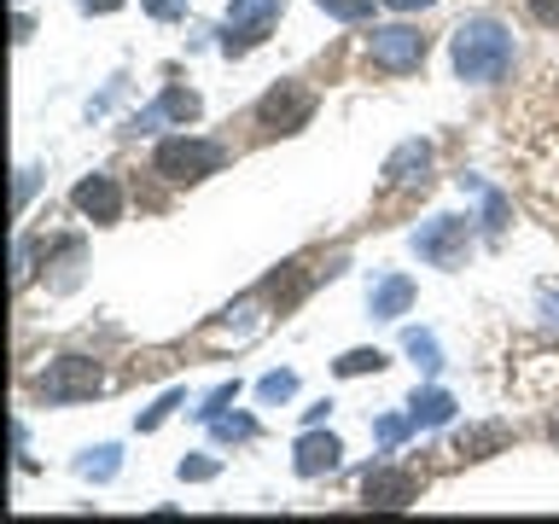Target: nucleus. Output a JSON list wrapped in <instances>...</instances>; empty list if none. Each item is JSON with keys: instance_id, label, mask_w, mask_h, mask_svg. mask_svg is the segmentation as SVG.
<instances>
[{"instance_id": "423d86ee", "label": "nucleus", "mask_w": 559, "mask_h": 524, "mask_svg": "<svg viewBox=\"0 0 559 524\" xmlns=\"http://www.w3.org/2000/svg\"><path fill=\"white\" fill-rule=\"evenodd\" d=\"M105 384V373L94 361H82V356H64V361H52L47 373H41V396L47 402H76V396H94Z\"/></svg>"}, {"instance_id": "0eeeda50", "label": "nucleus", "mask_w": 559, "mask_h": 524, "mask_svg": "<svg viewBox=\"0 0 559 524\" xmlns=\"http://www.w3.org/2000/svg\"><path fill=\"white\" fill-rule=\"evenodd\" d=\"M280 17V0H234V12H227V52H251L262 35L274 29Z\"/></svg>"}, {"instance_id": "7ed1b4c3", "label": "nucleus", "mask_w": 559, "mask_h": 524, "mask_svg": "<svg viewBox=\"0 0 559 524\" xmlns=\"http://www.w3.org/2000/svg\"><path fill=\"white\" fill-rule=\"evenodd\" d=\"M227 164V146L222 140H164V146L152 152V169L164 175V181H204V175H216Z\"/></svg>"}, {"instance_id": "6e6552de", "label": "nucleus", "mask_w": 559, "mask_h": 524, "mask_svg": "<svg viewBox=\"0 0 559 524\" xmlns=\"http://www.w3.org/2000/svg\"><path fill=\"white\" fill-rule=\"evenodd\" d=\"M76 210L111 227V222L122 216V187L111 181V175H94V181H82V187H76Z\"/></svg>"}, {"instance_id": "aec40b11", "label": "nucleus", "mask_w": 559, "mask_h": 524, "mask_svg": "<svg viewBox=\"0 0 559 524\" xmlns=\"http://www.w3.org/2000/svg\"><path fill=\"white\" fill-rule=\"evenodd\" d=\"M396 12H414V7H431V0H391Z\"/></svg>"}, {"instance_id": "39448f33", "label": "nucleus", "mask_w": 559, "mask_h": 524, "mask_svg": "<svg viewBox=\"0 0 559 524\" xmlns=\"http://www.w3.org/2000/svg\"><path fill=\"white\" fill-rule=\"evenodd\" d=\"M309 117H314V94L297 87V82H280L274 94L257 105V129L262 134H292V129H304Z\"/></svg>"}, {"instance_id": "1a4fd4ad", "label": "nucleus", "mask_w": 559, "mask_h": 524, "mask_svg": "<svg viewBox=\"0 0 559 524\" xmlns=\"http://www.w3.org/2000/svg\"><path fill=\"white\" fill-rule=\"evenodd\" d=\"M426 175H431V146H426V140L396 146V157L384 164V181H391V187H426Z\"/></svg>"}, {"instance_id": "ddd939ff", "label": "nucleus", "mask_w": 559, "mask_h": 524, "mask_svg": "<svg viewBox=\"0 0 559 524\" xmlns=\"http://www.w3.org/2000/svg\"><path fill=\"white\" fill-rule=\"evenodd\" d=\"M408 279H391V286H379V297H373V314H396V309H408Z\"/></svg>"}, {"instance_id": "f03ea898", "label": "nucleus", "mask_w": 559, "mask_h": 524, "mask_svg": "<svg viewBox=\"0 0 559 524\" xmlns=\"http://www.w3.org/2000/svg\"><path fill=\"white\" fill-rule=\"evenodd\" d=\"M507 64H513V35L496 17H472V24L454 29V70L466 82H501Z\"/></svg>"}, {"instance_id": "20e7f679", "label": "nucleus", "mask_w": 559, "mask_h": 524, "mask_svg": "<svg viewBox=\"0 0 559 524\" xmlns=\"http://www.w3.org/2000/svg\"><path fill=\"white\" fill-rule=\"evenodd\" d=\"M419 59H426V35L408 24L373 29V41H367V64L384 70V76H408V70H419Z\"/></svg>"}, {"instance_id": "9b49d317", "label": "nucleus", "mask_w": 559, "mask_h": 524, "mask_svg": "<svg viewBox=\"0 0 559 524\" xmlns=\"http://www.w3.org/2000/svg\"><path fill=\"white\" fill-rule=\"evenodd\" d=\"M326 466H338V437H304V443H297V472L314 478V472H326Z\"/></svg>"}, {"instance_id": "2eb2a0df", "label": "nucleus", "mask_w": 559, "mask_h": 524, "mask_svg": "<svg viewBox=\"0 0 559 524\" xmlns=\"http://www.w3.org/2000/svg\"><path fill=\"white\" fill-rule=\"evenodd\" d=\"M524 12H531L542 29H559V0H524Z\"/></svg>"}, {"instance_id": "dca6fc26", "label": "nucleus", "mask_w": 559, "mask_h": 524, "mask_svg": "<svg viewBox=\"0 0 559 524\" xmlns=\"http://www.w3.org/2000/svg\"><path fill=\"white\" fill-rule=\"evenodd\" d=\"M321 7L332 17H367V12H373V0H321Z\"/></svg>"}, {"instance_id": "9d476101", "label": "nucleus", "mask_w": 559, "mask_h": 524, "mask_svg": "<svg viewBox=\"0 0 559 524\" xmlns=\"http://www.w3.org/2000/svg\"><path fill=\"white\" fill-rule=\"evenodd\" d=\"M414 489H419L414 472H391V466L367 472V501H373V507H408Z\"/></svg>"}, {"instance_id": "6ab92c4d", "label": "nucleus", "mask_w": 559, "mask_h": 524, "mask_svg": "<svg viewBox=\"0 0 559 524\" xmlns=\"http://www.w3.org/2000/svg\"><path fill=\"white\" fill-rule=\"evenodd\" d=\"M122 0H82V12H117Z\"/></svg>"}, {"instance_id": "f3484780", "label": "nucleus", "mask_w": 559, "mask_h": 524, "mask_svg": "<svg viewBox=\"0 0 559 524\" xmlns=\"http://www.w3.org/2000/svg\"><path fill=\"white\" fill-rule=\"evenodd\" d=\"M449 414V396H426V402H414V419H443Z\"/></svg>"}, {"instance_id": "a211bd4d", "label": "nucleus", "mask_w": 559, "mask_h": 524, "mask_svg": "<svg viewBox=\"0 0 559 524\" xmlns=\"http://www.w3.org/2000/svg\"><path fill=\"white\" fill-rule=\"evenodd\" d=\"M146 12H152V17H181L187 0H146Z\"/></svg>"}, {"instance_id": "4468645a", "label": "nucleus", "mask_w": 559, "mask_h": 524, "mask_svg": "<svg viewBox=\"0 0 559 524\" xmlns=\"http://www.w3.org/2000/svg\"><path fill=\"white\" fill-rule=\"evenodd\" d=\"M379 367H384L379 349H349V356L338 361V373H344V379H356V373H379Z\"/></svg>"}, {"instance_id": "f257e3e1", "label": "nucleus", "mask_w": 559, "mask_h": 524, "mask_svg": "<svg viewBox=\"0 0 559 524\" xmlns=\"http://www.w3.org/2000/svg\"><path fill=\"white\" fill-rule=\"evenodd\" d=\"M507 164L524 204L559 234V70L548 87L519 99V111H507Z\"/></svg>"}, {"instance_id": "412c9836", "label": "nucleus", "mask_w": 559, "mask_h": 524, "mask_svg": "<svg viewBox=\"0 0 559 524\" xmlns=\"http://www.w3.org/2000/svg\"><path fill=\"white\" fill-rule=\"evenodd\" d=\"M554 443H559V419H554Z\"/></svg>"}, {"instance_id": "f8f14e48", "label": "nucleus", "mask_w": 559, "mask_h": 524, "mask_svg": "<svg viewBox=\"0 0 559 524\" xmlns=\"http://www.w3.org/2000/svg\"><path fill=\"white\" fill-rule=\"evenodd\" d=\"M164 117H199V94H164V105L146 111V122H164Z\"/></svg>"}]
</instances>
